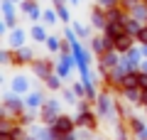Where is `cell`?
<instances>
[{
  "instance_id": "21",
  "label": "cell",
  "mask_w": 147,
  "mask_h": 140,
  "mask_svg": "<svg viewBox=\"0 0 147 140\" xmlns=\"http://www.w3.org/2000/svg\"><path fill=\"white\" fill-rule=\"evenodd\" d=\"M142 69H145V74H147V64H145V67H142Z\"/></svg>"
},
{
  "instance_id": "1",
  "label": "cell",
  "mask_w": 147,
  "mask_h": 140,
  "mask_svg": "<svg viewBox=\"0 0 147 140\" xmlns=\"http://www.w3.org/2000/svg\"><path fill=\"white\" fill-rule=\"evenodd\" d=\"M52 125H54V128H52V130H54V138L59 140V138H66V135H71V133H74V125H76V123H74L69 116H59V118L54 120Z\"/></svg>"
},
{
  "instance_id": "20",
  "label": "cell",
  "mask_w": 147,
  "mask_h": 140,
  "mask_svg": "<svg viewBox=\"0 0 147 140\" xmlns=\"http://www.w3.org/2000/svg\"><path fill=\"white\" fill-rule=\"evenodd\" d=\"M59 140H71V135H66V138H59Z\"/></svg>"
},
{
  "instance_id": "11",
  "label": "cell",
  "mask_w": 147,
  "mask_h": 140,
  "mask_svg": "<svg viewBox=\"0 0 147 140\" xmlns=\"http://www.w3.org/2000/svg\"><path fill=\"white\" fill-rule=\"evenodd\" d=\"M22 39H25V32H22V30H15V32H12V44H15V47H20Z\"/></svg>"
},
{
  "instance_id": "12",
  "label": "cell",
  "mask_w": 147,
  "mask_h": 140,
  "mask_svg": "<svg viewBox=\"0 0 147 140\" xmlns=\"http://www.w3.org/2000/svg\"><path fill=\"white\" fill-rule=\"evenodd\" d=\"M47 44H49V49L54 52V49H59V47H61V42H59L57 37H49V39H47Z\"/></svg>"
},
{
  "instance_id": "5",
  "label": "cell",
  "mask_w": 147,
  "mask_h": 140,
  "mask_svg": "<svg viewBox=\"0 0 147 140\" xmlns=\"http://www.w3.org/2000/svg\"><path fill=\"white\" fill-rule=\"evenodd\" d=\"M42 118L47 120V123H54V120L59 118V116H57V103H54V101L44 106V111H42Z\"/></svg>"
},
{
  "instance_id": "2",
  "label": "cell",
  "mask_w": 147,
  "mask_h": 140,
  "mask_svg": "<svg viewBox=\"0 0 147 140\" xmlns=\"http://www.w3.org/2000/svg\"><path fill=\"white\" fill-rule=\"evenodd\" d=\"M127 32L125 27V20H115V22H108V27H105V37H110V39L115 42L118 37H123Z\"/></svg>"
},
{
  "instance_id": "3",
  "label": "cell",
  "mask_w": 147,
  "mask_h": 140,
  "mask_svg": "<svg viewBox=\"0 0 147 140\" xmlns=\"http://www.w3.org/2000/svg\"><path fill=\"white\" fill-rule=\"evenodd\" d=\"M132 37H135V35H127V32H125L123 37H118V39L113 42V47H115L118 54H120V52H130V49H132Z\"/></svg>"
},
{
  "instance_id": "4",
  "label": "cell",
  "mask_w": 147,
  "mask_h": 140,
  "mask_svg": "<svg viewBox=\"0 0 147 140\" xmlns=\"http://www.w3.org/2000/svg\"><path fill=\"white\" fill-rule=\"evenodd\" d=\"M91 20H93V25H98V27H108V12L105 10H100V7H93V12H91Z\"/></svg>"
},
{
  "instance_id": "18",
  "label": "cell",
  "mask_w": 147,
  "mask_h": 140,
  "mask_svg": "<svg viewBox=\"0 0 147 140\" xmlns=\"http://www.w3.org/2000/svg\"><path fill=\"white\" fill-rule=\"evenodd\" d=\"M59 17H61V20H69V12L64 10V7H59Z\"/></svg>"
},
{
  "instance_id": "9",
  "label": "cell",
  "mask_w": 147,
  "mask_h": 140,
  "mask_svg": "<svg viewBox=\"0 0 147 140\" xmlns=\"http://www.w3.org/2000/svg\"><path fill=\"white\" fill-rule=\"evenodd\" d=\"M32 37H34L37 42H44V39H47V32H44V27L34 25V27H32Z\"/></svg>"
},
{
  "instance_id": "15",
  "label": "cell",
  "mask_w": 147,
  "mask_h": 140,
  "mask_svg": "<svg viewBox=\"0 0 147 140\" xmlns=\"http://www.w3.org/2000/svg\"><path fill=\"white\" fill-rule=\"evenodd\" d=\"M137 39H140L142 44H147V27H142V30L137 32Z\"/></svg>"
},
{
  "instance_id": "13",
  "label": "cell",
  "mask_w": 147,
  "mask_h": 140,
  "mask_svg": "<svg viewBox=\"0 0 147 140\" xmlns=\"http://www.w3.org/2000/svg\"><path fill=\"white\" fill-rule=\"evenodd\" d=\"M47 86H49V88H59V79L49 74V76H47Z\"/></svg>"
},
{
  "instance_id": "16",
  "label": "cell",
  "mask_w": 147,
  "mask_h": 140,
  "mask_svg": "<svg viewBox=\"0 0 147 140\" xmlns=\"http://www.w3.org/2000/svg\"><path fill=\"white\" fill-rule=\"evenodd\" d=\"M140 88L147 91V74H140Z\"/></svg>"
},
{
  "instance_id": "8",
  "label": "cell",
  "mask_w": 147,
  "mask_h": 140,
  "mask_svg": "<svg viewBox=\"0 0 147 140\" xmlns=\"http://www.w3.org/2000/svg\"><path fill=\"white\" fill-rule=\"evenodd\" d=\"M127 120H130V130H132V133H135V135H142V133H145V125H142L140 123V120H137V118H127Z\"/></svg>"
},
{
  "instance_id": "17",
  "label": "cell",
  "mask_w": 147,
  "mask_h": 140,
  "mask_svg": "<svg viewBox=\"0 0 147 140\" xmlns=\"http://www.w3.org/2000/svg\"><path fill=\"white\" fill-rule=\"evenodd\" d=\"M44 20H47V22H54V12L47 10V12H44Z\"/></svg>"
},
{
  "instance_id": "10",
  "label": "cell",
  "mask_w": 147,
  "mask_h": 140,
  "mask_svg": "<svg viewBox=\"0 0 147 140\" xmlns=\"http://www.w3.org/2000/svg\"><path fill=\"white\" fill-rule=\"evenodd\" d=\"M12 88H15L17 93H22V91H27V81H25V79H20V76H17L15 81H12Z\"/></svg>"
},
{
  "instance_id": "7",
  "label": "cell",
  "mask_w": 147,
  "mask_h": 140,
  "mask_svg": "<svg viewBox=\"0 0 147 140\" xmlns=\"http://www.w3.org/2000/svg\"><path fill=\"white\" fill-rule=\"evenodd\" d=\"M12 62L15 64H25V62H32V52L30 49H20V52L12 57Z\"/></svg>"
},
{
  "instance_id": "6",
  "label": "cell",
  "mask_w": 147,
  "mask_h": 140,
  "mask_svg": "<svg viewBox=\"0 0 147 140\" xmlns=\"http://www.w3.org/2000/svg\"><path fill=\"white\" fill-rule=\"evenodd\" d=\"M79 125H84V128H96V118H93V113H91L88 108H84V113L79 116Z\"/></svg>"
},
{
  "instance_id": "19",
  "label": "cell",
  "mask_w": 147,
  "mask_h": 140,
  "mask_svg": "<svg viewBox=\"0 0 147 140\" xmlns=\"http://www.w3.org/2000/svg\"><path fill=\"white\" fill-rule=\"evenodd\" d=\"M74 93H79V96H84V86H79V84H76V86H74Z\"/></svg>"
},
{
  "instance_id": "14",
  "label": "cell",
  "mask_w": 147,
  "mask_h": 140,
  "mask_svg": "<svg viewBox=\"0 0 147 140\" xmlns=\"http://www.w3.org/2000/svg\"><path fill=\"white\" fill-rule=\"evenodd\" d=\"M30 106H42V96L32 93V96H30Z\"/></svg>"
}]
</instances>
